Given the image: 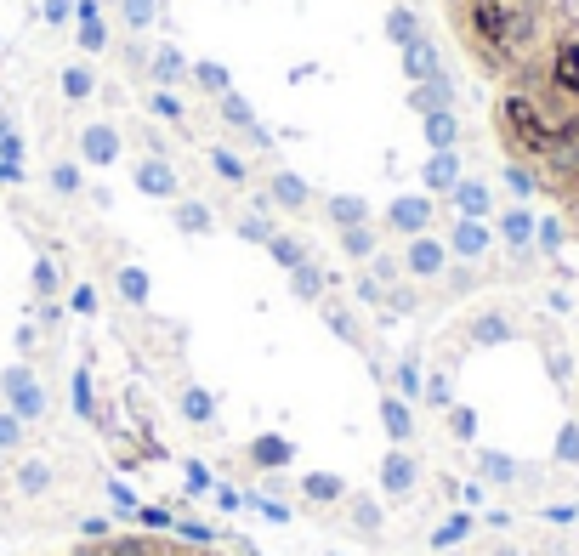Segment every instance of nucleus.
<instances>
[{"label": "nucleus", "mask_w": 579, "mask_h": 556, "mask_svg": "<svg viewBox=\"0 0 579 556\" xmlns=\"http://www.w3.org/2000/svg\"><path fill=\"white\" fill-rule=\"evenodd\" d=\"M443 23L494 91L506 165L579 239V0H443Z\"/></svg>", "instance_id": "f257e3e1"}, {"label": "nucleus", "mask_w": 579, "mask_h": 556, "mask_svg": "<svg viewBox=\"0 0 579 556\" xmlns=\"http://www.w3.org/2000/svg\"><path fill=\"white\" fill-rule=\"evenodd\" d=\"M63 556H233L222 545H199L182 534H103V539H80Z\"/></svg>", "instance_id": "f03ea898"}, {"label": "nucleus", "mask_w": 579, "mask_h": 556, "mask_svg": "<svg viewBox=\"0 0 579 556\" xmlns=\"http://www.w3.org/2000/svg\"><path fill=\"white\" fill-rule=\"evenodd\" d=\"M6 398H12V415H18V420H35L40 409H46L40 386L29 381V369H12V375H6Z\"/></svg>", "instance_id": "7ed1b4c3"}, {"label": "nucleus", "mask_w": 579, "mask_h": 556, "mask_svg": "<svg viewBox=\"0 0 579 556\" xmlns=\"http://www.w3.org/2000/svg\"><path fill=\"white\" fill-rule=\"evenodd\" d=\"M381 488L386 494H409V488H415V460H409L404 449H392L381 460Z\"/></svg>", "instance_id": "20e7f679"}, {"label": "nucleus", "mask_w": 579, "mask_h": 556, "mask_svg": "<svg viewBox=\"0 0 579 556\" xmlns=\"http://www.w3.org/2000/svg\"><path fill=\"white\" fill-rule=\"evenodd\" d=\"M409 273H415V278H438L443 273V244L426 239V233H415V244H409Z\"/></svg>", "instance_id": "39448f33"}, {"label": "nucleus", "mask_w": 579, "mask_h": 556, "mask_svg": "<svg viewBox=\"0 0 579 556\" xmlns=\"http://www.w3.org/2000/svg\"><path fill=\"white\" fill-rule=\"evenodd\" d=\"M432 222V199H392V227L398 233H426Z\"/></svg>", "instance_id": "423d86ee"}, {"label": "nucleus", "mask_w": 579, "mask_h": 556, "mask_svg": "<svg viewBox=\"0 0 579 556\" xmlns=\"http://www.w3.org/2000/svg\"><path fill=\"white\" fill-rule=\"evenodd\" d=\"M477 528V517H466V511H449V517L438 522V534H432V551H455V545H466Z\"/></svg>", "instance_id": "0eeeda50"}, {"label": "nucleus", "mask_w": 579, "mask_h": 556, "mask_svg": "<svg viewBox=\"0 0 579 556\" xmlns=\"http://www.w3.org/2000/svg\"><path fill=\"white\" fill-rule=\"evenodd\" d=\"M250 460H256L262 471H279V466H290V460H296V449H290L284 437H256V443H250Z\"/></svg>", "instance_id": "6e6552de"}, {"label": "nucleus", "mask_w": 579, "mask_h": 556, "mask_svg": "<svg viewBox=\"0 0 579 556\" xmlns=\"http://www.w3.org/2000/svg\"><path fill=\"white\" fill-rule=\"evenodd\" d=\"M301 494L318 500V505H330V500H347V483L330 477V471H307V477H301Z\"/></svg>", "instance_id": "1a4fd4ad"}, {"label": "nucleus", "mask_w": 579, "mask_h": 556, "mask_svg": "<svg viewBox=\"0 0 579 556\" xmlns=\"http://www.w3.org/2000/svg\"><path fill=\"white\" fill-rule=\"evenodd\" d=\"M137 188L154 193V199H171V193H176V176L165 171L159 159H148V165H137Z\"/></svg>", "instance_id": "9d476101"}, {"label": "nucleus", "mask_w": 579, "mask_h": 556, "mask_svg": "<svg viewBox=\"0 0 579 556\" xmlns=\"http://www.w3.org/2000/svg\"><path fill=\"white\" fill-rule=\"evenodd\" d=\"M455 182H460V159L455 154H432V159H426V188H455Z\"/></svg>", "instance_id": "9b49d317"}, {"label": "nucleus", "mask_w": 579, "mask_h": 556, "mask_svg": "<svg viewBox=\"0 0 579 556\" xmlns=\"http://www.w3.org/2000/svg\"><path fill=\"white\" fill-rule=\"evenodd\" d=\"M114 154H120V137H114L108 125H91V131H86V159H91V165H108Z\"/></svg>", "instance_id": "f8f14e48"}, {"label": "nucleus", "mask_w": 579, "mask_h": 556, "mask_svg": "<svg viewBox=\"0 0 579 556\" xmlns=\"http://www.w3.org/2000/svg\"><path fill=\"white\" fill-rule=\"evenodd\" d=\"M426 142H432L438 154H449V148H455V114L432 108V114H426Z\"/></svg>", "instance_id": "ddd939ff"}, {"label": "nucleus", "mask_w": 579, "mask_h": 556, "mask_svg": "<svg viewBox=\"0 0 579 556\" xmlns=\"http://www.w3.org/2000/svg\"><path fill=\"white\" fill-rule=\"evenodd\" d=\"M449 244H455V256H483V250H489V233L466 216V222L455 227V239H449Z\"/></svg>", "instance_id": "4468645a"}, {"label": "nucleus", "mask_w": 579, "mask_h": 556, "mask_svg": "<svg viewBox=\"0 0 579 556\" xmlns=\"http://www.w3.org/2000/svg\"><path fill=\"white\" fill-rule=\"evenodd\" d=\"M381 420H386V432H392V443H404L409 437V409L398 398H381Z\"/></svg>", "instance_id": "2eb2a0df"}, {"label": "nucleus", "mask_w": 579, "mask_h": 556, "mask_svg": "<svg viewBox=\"0 0 579 556\" xmlns=\"http://www.w3.org/2000/svg\"><path fill=\"white\" fill-rule=\"evenodd\" d=\"M455 199H460L466 216H483V210H489V193L477 188V182H455Z\"/></svg>", "instance_id": "dca6fc26"}, {"label": "nucleus", "mask_w": 579, "mask_h": 556, "mask_svg": "<svg viewBox=\"0 0 579 556\" xmlns=\"http://www.w3.org/2000/svg\"><path fill=\"white\" fill-rule=\"evenodd\" d=\"M500 233H506L511 244H528V233H534V222H528V210H506V222H500Z\"/></svg>", "instance_id": "f3484780"}, {"label": "nucleus", "mask_w": 579, "mask_h": 556, "mask_svg": "<svg viewBox=\"0 0 579 556\" xmlns=\"http://www.w3.org/2000/svg\"><path fill=\"white\" fill-rule=\"evenodd\" d=\"M273 193H279V205H290V210L307 205V188H301L296 176H273Z\"/></svg>", "instance_id": "a211bd4d"}, {"label": "nucleus", "mask_w": 579, "mask_h": 556, "mask_svg": "<svg viewBox=\"0 0 579 556\" xmlns=\"http://www.w3.org/2000/svg\"><path fill=\"white\" fill-rule=\"evenodd\" d=\"M330 216H335V222H341V227H358V222H364V205L341 193V199H330Z\"/></svg>", "instance_id": "6ab92c4d"}, {"label": "nucleus", "mask_w": 579, "mask_h": 556, "mask_svg": "<svg viewBox=\"0 0 579 556\" xmlns=\"http://www.w3.org/2000/svg\"><path fill=\"white\" fill-rule=\"evenodd\" d=\"M176 222L188 227V233H211V210H205V205H182V210H176Z\"/></svg>", "instance_id": "aec40b11"}, {"label": "nucleus", "mask_w": 579, "mask_h": 556, "mask_svg": "<svg viewBox=\"0 0 579 556\" xmlns=\"http://www.w3.org/2000/svg\"><path fill=\"white\" fill-rule=\"evenodd\" d=\"M267 250H273V256H279L284 267H290V273L301 267V244H296V239H279V233H273V239H267Z\"/></svg>", "instance_id": "412c9836"}, {"label": "nucleus", "mask_w": 579, "mask_h": 556, "mask_svg": "<svg viewBox=\"0 0 579 556\" xmlns=\"http://www.w3.org/2000/svg\"><path fill=\"white\" fill-rule=\"evenodd\" d=\"M120 290H125V301H148V273L125 267V273H120Z\"/></svg>", "instance_id": "4be33fe9"}, {"label": "nucleus", "mask_w": 579, "mask_h": 556, "mask_svg": "<svg viewBox=\"0 0 579 556\" xmlns=\"http://www.w3.org/2000/svg\"><path fill=\"white\" fill-rule=\"evenodd\" d=\"M182 409H188V420H211V415H216L211 398H205L199 386H193V392H182Z\"/></svg>", "instance_id": "5701e85b"}, {"label": "nucleus", "mask_w": 579, "mask_h": 556, "mask_svg": "<svg viewBox=\"0 0 579 556\" xmlns=\"http://www.w3.org/2000/svg\"><path fill=\"white\" fill-rule=\"evenodd\" d=\"M23 443V420L18 415H0V449H18Z\"/></svg>", "instance_id": "b1692460"}, {"label": "nucleus", "mask_w": 579, "mask_h": 556, "mask_svg": "<svg viewBox=\"0 0 579 556\" xmlns=\"http://www.w3.org/2000/svg\"><path fill=\"white\" fill-rule=\"evenodd\" d=\"M80 40H86L91 52H97V46H103V18H97V12H91V6H86V23H80Z\"/></svg>", "instance_id": "393cba45"}, {"label": "nucleus", "mask_w": 579, "mask_h": 556, "mask_svg": "<svg viewBox=\"0 0 579 556\" xmlns=\"http://www.w3.org/2000/svg\"><path fill=\"white\" fill-rule=\"evenodd\" d=\"M341 250H347V256H369V233L364 227H347V233H341Z\"/></svg>", "instance_id": "a878e982"}, {"label": "nucleus", "mask_w": 579, "mask_h": 556, "mask_svg": "<svg viewBox=\"0 0 579 556\" xmlns=\"http://www.w3.org/2000/svg\"><path fill=\"white\" fill-rule=\"evenodd\" d=\"M483 471H489L494 483H511V460H506V454H483Z\"/></svg>", "instance_id": "bb28decb"}, {"label": "nucleus", "mask_w": 579, "mask_h": 556, "mask_svg": "<svg viewBox=\"0 0 579 556\" xmlns=\"http://www.w3.org/2000/svg\"><path fill=\"white\" fill-rule=\"evenodd\" d=\"M63 91H69V97H86V91H91V74H86V69H69V74H63Z\"/></svg>", "instance_id": "cd10ccee"}, {"label": "nucleus", "mask_w": 579, "mask_h": 556, "mask_svg": "<svg viewBox=\"0 0 579 556\" xmlns=\"http://www.w3.org/2000/svg\"><path fill=\"white\" fill-rule=\"evenodd\" d=\"M557 460H579V426H568V432L557 437Z\"/></svg>", "instance_id": "c85d7f7f"}, {"label": "nucleus", "mask_w": 579, "mask_h": 556, "mask_svg": "<svg viewBox=\"0 0 579 556\" xmlns=\"http://www.w3.org/2000/svg\"><path fill=\"white\" fill-rule=\"evenodd\" d=\"M296 290H301V296H318V273L307 267V261L296 267Z\"/></svg>", "instance_id": "c756f323"}, {"label": "nucleus", "mask_w": 579, "mask_h": 556, "mask_svg": "<svg viewBox=\"0 0 579 556\" xmlns=\"http://www.w3.org/2000/svg\"><path fill=\"white\" fill-rule=\"evenodd\" d=\"M352 511H358V522H364L369 534H375V528H381V511H375V505H369V500H352Z\"/></svg>", "instance_id": "7c9ffc66"}, {"label": "nucleus", "mask_w": 579, "mask_h": 556, "mask_svg": "<svg viewBox=\"0 0 579 556\" xmlns=\"http://www.w3.org/2000/svg\"><path fill=\"white\" fill-rule=\"evenodd\" d=\"M216 171L228 176V182H239V176H245V165H239L233 154H216Z\"/></svg>", "instance_id": "2f4dec72"}, {"label": "nucleus", "mask_w": 579, "mask_h": 556, "mask_svg": "<svg viewBox=\"0 0 579 556\" xmlns=\"http://www.w3.org/2000/svg\"><path fill=\"white\" fill-rule=\"evenodd\" d=\"M52 182H57L63 193H74V182H80V176H74V165H57V171H52Z\"/></svg>", "instance_id": "473e14b6"}, {"label": "nucleus", "mask_w": 579, "mask_h": 556, "mask_svg": "<svg viewBox=\"0 0 579 556\" xmlns=\"http://www.w3.org/2000/svg\"><path fill=\"white\" fill-rule=\"evenodd\" d=\"M35 284H40V290H57V273H52V267H46V261H40V267H35Z\"/></svg>", "instance_id": "72a5a7b5"}, {"label": "nucleus", "mask_w": 579, "mask_h": 556, "mask_svg": "<svg viewBox=\"0 0 579 556\" xmlns=\"http://www.w3.org/2000/svg\"><path fill=\"white\" fill-rule=\"evenodd\" d=\"M199 74H205V86H211V91H228V74H222V69H199Z\"/></svg>", "instance_id": "f704fd0d"}, {"label": "nucleus", "mask_w": 579, "mask_h": 556, "mask_svg": "<svg viewBox=\"0 0 579 556\" xmlns=\"http://www.w3.org/2000/svg\"><path fill=\"white\" fill-rule=\"evenodd\" d=\"M494 556H517V551H511V545H500V551H494Z\"/></svg>", "instance_id": "c9c22d12"}, {"label": "nucleus", "mask_w": 579, "mask_h": 556, "mask_svg": "<svg viewBox=\"0 0 579 556\" xmlns=\"http://www.w3.org/2000/svg\"><path fill=\"white\" fill-rule=\"evenodd\" d=\"M438 556H449V551H438Z\"/></svg>", "instance_id": "e433bc0d"}]
</instances>
